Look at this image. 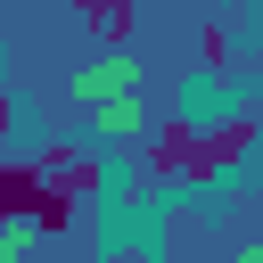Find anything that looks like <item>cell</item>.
<instances>
[{
	"instance_id": "6da1fadb",
	"label": "cell",
	"mask_w": 263,
	"mask_h": 263,
	"mask_svg": "<svg viewBox=\"0 0 263 263\" xmlns=\"http://www.w3.org/2000/svg\"><path fill=\"white\" fill-rule=\"evenodd\" d=\"M66 222H74V197L41 173V156L0 164V230H66Z\"/></svg>"
},
{
	"instance_id": "7a4b0ae2",
	"label": "cell",
	"mask_w": 263,
	"mask_h": 263,
	"mask_svg": "<svg viewBox=\"0 0 263 263\" xmlns=\"http://www.w3.org/2000/svg\"><path fill=\"white\" fill-rule=\"evenodd\" d=\"M255 140H263V115H230V123H214V132H197V148H189V189H214L222 173H238L247 156H255Z\"/></svg>"
},
{
	"instance_id": "3957f363",
	"label": "cell",
	"mask_w": 263,
	"mask_h": 263,
	"mask_svg": "<svg viewBox=\"0 0 263 263\" xmlns=\"http://www.w3.org/2000/svg\"><path fill=\"white\" fill-rule=\"evenodd\" d=\"M189 148H197V123H181V115L148 123V173H156V181H181V173H189Z\"/></svg>"
},
{
	"instance_id": "277c9868",
	"label": "cell",
	"mask_w": 263,
	"mask_h": 263,
	"mask_svg": "<svg viewBox=\"0 0 263 263\" xmlns=\"http://www.w3.org/2000/svg\"><path fill=\"white\" fill-rule=\"evenodd\" d=\"M74 16H82L107 49H123V41H132V0H74Z\"/></svg>"
},
{
	"instance_id": "5b68a950",
	"label": "cell",
	"mask_w": 263,
	"mask_h": 263,
	"mask_svg": "<svg viewBox=\"0 0 263 263\" xmlns=\"http://www.w3.org/2000/svg\"><path fill=\"white\" fill-rule=\"evenodd\" d=\"M99 132H115L123 148H140V140H148V115H140V99H99Z\"/></svg>"
},
{
	"instance_id": "8992f818",
	"label": "cell",
	"mask_w": 263,
	"mask_h": 263,
	"mask_svg": "<svg viewBox=\"0 0 263 263\" xmlns=\"http://www.w3.org/2000/svg\"><path fill=\"white\" fill-rule=\"evenodd\" d=\"M115 82H132V66H123V58H107V66H99V74H82V99H90V107H99V99H107V90H115Z\"/></svg>"
},
{
	"instance_id": "52a82bcc",
	"label": "cell",
	"mask_w": 263,
	"mask_h": 263,
	"mask_svg": "<svg viewBox=\"0 0 263 263\" xmlns=\"http://www.w3.org/2000/svg\"><path fill=\"white\" fill-rule=\"evenodd\" d=\"M197 49H205V66H214V74L230 66V33H222V25H205V33H197Z\"/></svg>"
},
{
	"instance_id": "ba28073f",
	"label": "cell",
	"mask_w": 263,
	"mask_h": 263,
	"mask_svg": "<svg viewBox=\"0 0 263 263\" xmlns=\"http://www.w3.org/2000/svg\"><path fill=\"white\" fill-rule=\"evenodd\" d=\"M8 123H16V107H8V90H0V140H8Z\"/></svg>"
}]
</instances>
